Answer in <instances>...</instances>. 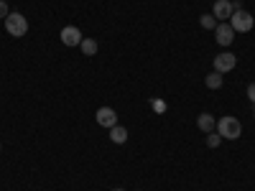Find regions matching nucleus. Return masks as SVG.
Returning a JSON list of instances; mask_svg holds the SVG:
<instances>
[{"instance_id": "nucleus-1", "label": "nucleus", "mask_w": 255, "mask_h": 191, "mask_svg": "<svg viewBox=\"0 0 255 191\" xmlns=\"http://www.w3.org/2000/svg\"><path fill=\"white\" fill-rule=\"evenodd\" d=\"M217 133L222 135V140H238L240 133H243V125H240L238 117L227 115V117H220L217 120Z\"/></svg>"}, {"instance_id": "nucleus-2", "label": "nucleus", "mask_w": 255, "mask_h": 191, "mask_svg": "<svg viewBox=\"0 0 255 191\" xmlns=\"http://www.w3.org/2000/svg\"><path fill=\"white\" fill-rule=\"evenodd\" d=\"M5 31L13 36V38H23L28 33V20L26 15H20V13H10L5 18Z\"/></svg>"}, {"instance_id": "nucleus-3", "label": "nucleus", "mask_w": 255, "mask_h": 191, "mask_svg": "<svg viewBox=\"0 0 255 191\" xmlns=\"http://www.w3.org/2000/svg\"><path fill=\"white\" fill-rule=\"evenodd\" d=\"M227 23L232 26V31H235V33H248V31L255 26V18H253L248 10H235V13L230 15Z\"/></svg>"}, {"instance_id": "nucleus-4", "label": "nucleus", "mask_w": 255, "mask_h": 191, "mask_svg": "<svg viewBox=\"0 0 255 191\" xmlns=\"http://www.w3.org/2000/svg\"><path fill=\"white\" fill-rule=\"evenodd\" d=\"M59 38H61L64 46H79L84 36H82V31H79L77 26H64L61 33H59Z\"/></svg>"}, {"instance_id": "nucleus-5", "label": "nucleus", "mask_w": 255, "mask_h": 191, "mask_svg": "<svg viewBox=\"0 0 255 191\" xmlns=\"http://www.w3.org/2000/svg\"><path fill=\"white\" fill-rule=\"evenodd\" d=\"M235 64H238V56H235V54H230V51L217 54V56H215V72H220V74L232 72V69H235Z\"/></svg>"}, {"instance_id": "nucleus-6", "label": "nucleus", "mask_w": 255, "mask_h": 191, "mask_svg": "<svg viewBox=\"0 0 255 191\" xmlns=\"http://www.w3.org/2000/svg\"><path fill=\"white\" fill-rule=\"evenodd\" d=\"M215 38H217V44L220 46H230L232 41H235V31H232V26L227 23H217V28H215Z\"/></svg>"}, {"instance_id": "nucleus-7", "label": "nucleus", "mask_w": 255, "mask_h": 191, "mask_svg": "<svg viewBox=\"0 0 255 191\" xmlns=\"http://www.w3.org/2000/svg\"><path fill=\"white\" fill-rule=\"evenodd\" d=\"M95 120H97V125H102V127H108V130H110V127L118 125V112L113 107H100Z\"/></svg>"}, {"instance_id": "nucleus-8", "label": "nucleus", "mask_w": 255, "mask_h": 191, "mask_svg": "<svg viewBox=\"0 0 255 191\" xmlns=\"http://www.w3.org/2000/svg\"><path fill=\"white\" fill-rule=\"evenodd\" d=\"M232 13H235V10H232V3H230V0H217L215 8H212V15H215L217 20H222V23H225V20H230Z\"/></svg>"}, {"instance_id": "nucleus-9", "label": "nucleus", "mask_w": 255, "mask_h": 191, "mask_svg": "<svg viewBox=\"0 0 255 191\" xmlns=\"http://www.w3.org/2000/svg\"><path fill=\"white\" fill-rule=\"evenodd\" d=\"M197 125H199V130H202V133H215V127H217V120L212 117L209 112H202V115L197 117Z\"/></svg>"}, {"instance_id": "nucleus-10", "label": "nucleus", "mask_w": 255, "mask_h": 191, "mask_svg": "<svg viewBox=\"0 0 255 191\" xmlns=\"http://www.w3.org/2000/svg\"><path fill=\"white\" fill-rule=\"evenodd\" d=\"M110 140L115 143V145H123L125 140H128V130L123 125H115V127H110Z\"/></svg>"}, {"instance_id": "nucleus-11", "label": "nucleus", "mask_w": 255, "mask_h": 191, "mask_svg": "<svg viewBox=\"0 0 255 191\" xmlns=\"http://www.w3.org/2000/svg\"><path fill=\"white\" fill-rule=\"evenodd\" d=\"M79 49H82L84 56H95V54H97V41H95V38H82Z\"/></svg>"}, {"instance_id": "nucleus-12", "label": "nucleus", "mask_w": 255, "mask_h": 191, "mask_svg": "<svg viewBox=\"0 0 255 191\" xmlns=\"http://www.w3.org/2000/svg\"><path fill=\"white\" fill-rule=\"evenodd\" d=\"M204 84L209 90H220L222 87V74L220 72H209L207 77H204Z\"/></svg>"}, {"instance_id": "nucleus-13", "label": "nucleus", "mask_w": 255, "mask_h": 191, "mask_svg": "<svg viewBox=\"0 0 255 191\" xmlns=\"http://www.w3.org/2000/svg\"><path fill=\"white\" fill-rule=\"evenodd\" d=\"M199 23H202V28H207V31H215V28H217V18L209 15V13H204V15L199 18Z\"/></svg>"}, {"instance_id": "nucleus-14", "label": "nucleus", "mask_w": 255, "mask_h": 191, "mask_svg": "<svg viewBox=\"0 0 255 191\" xmlns=\"http://www.w3.org/2000/svg\"><path fill=\"white\" fill-rule=\"evenodd\" d=\"M220 143H222V135L220 133H207V145L209 148H217Z\"/></svg>"}, {"instance_id": "nucleus-15", "label": "nucleus", "mask_w": 255, "mask_h": 191, "mask_svg": "<svg viewBox=\"0 0 255 191\" xmlns=\"http://www.w3.org/2000/svg\"><path fill=\"white\" fill-rule=\"evenodd\" d=\"M10 10H8V0H0V18H8Z\"/></svg>"}, {"instance_id": "nucleus-16", "label": "nucleus", "mask_w": 255, "mask_h": 191, "mask_svg": "<svg viewBox=\"0 0 255 191\" xmlns=\"http://www.w3.org/2000/svg\"><path fill=\"white\" fill-rule=\"evenodd\" d=\"M248 99L255 104V82H253V84H248Z\"/></svg>"}, {"instance_id": "nucleus-17", "label": "nucleus", "mask_w": 255, "mask_h": 191, "mask_svg": "<svg viewBox=\"0 0 255 191\" xmlns=\"http://www.w3.org/2000/svg\"><path fill=\"white\" fill-rule=\"evenodd\" d=\"M113 191H125V189H113Z\"/></svg>"}, {"instance_id": "nucleus-18", "label": "nucleus", "mask_w": 255, "mask_h": 191, "mask_svg": "<svg viewBox=\"0 0 255 191\" xmlns=\"http://www.w3.org/2000/svg\"><path fill=\"white\" fill-rule=\"evenodd\" d=\"M253 117H255V115H253Z\"/></svg>"}]
</instances>
